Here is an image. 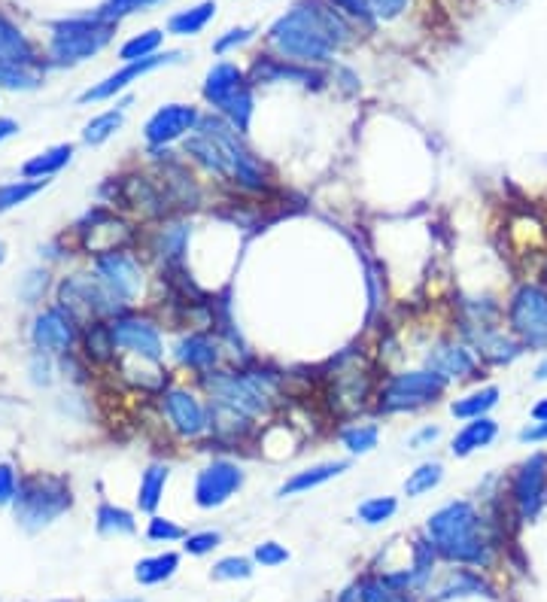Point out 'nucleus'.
<instances>
[{"label": "nucleus", "mask_w": 547, "mask_h": 602, "mask_svg": "<svg viewBox=\"0 0 547 602\" xmlns=\"http://www.w3.org/2000/svg\"><path fill=\"white\" fill-rule=\"evenodd\" d=\"M353 22L344 19L329 0H298L265 34L277 58L323 67L335 61V52L353 40Z\"/></svg>", "instance_id": "nucleus-1"}, {"label": "nucleus", "mask_w": 547, "mask_h": 602, "mask_svg": "<svg viewBox=\"0 0 547 602\" xmlns=\"http://www.w3.org/2000/svg\"><path fill=\"white\" fill-rule=\"evenodd\" d=\"M426 539L438 551V557L462 566L487 569L493 563V530L484 511L475 502L453 499L429 514L426 520Z\"/></svg>", "instance_id": "nucleus-2"}, {"label": "nucleus", "mask_w": 547, "mask_h": 602, "mask_svg": "<svg viewBox=\"0 0 547 602\" xmlns=\"http://www.w3.org/2000/svg\"><path fill=\"white\" fill-rule=\"evenodd\" d=\"M256 86L250 83L247 70L231 64V61H216L201 83V98L210 107V113L222 116L231 122L241 134L250 131L253 113H256Z\"/></svg>", "instance_id": "nucleus-3"}, {"label": "nucleus", "mask_w": 547, "mask_h": 602, "mask_svg": "<svg viewBox=\"0 0 547 602\" xmlns=\"http://www.w3.org/2000/svg\"><path fill=\"white\" fill-rule=\"evenodd\" d=\"M450 390V381L441 378L432 368H411V371H393L380 378L374 411L377 414H414L435 402H441Z\"/></svg>", "instance_id": "nucleus-4"}, {"label": "nucleus", "mask_w": 547, "mask_h": 602, "mask_svg": "<svg viewBox=\"0 0 547 602\" xmlns=\"http://www.w3.org/2000/svg\"><path fill=\"white\" fill-rule=\"evenodd\" d=\"M73 505V490L64 475H28L19 481V493L13 502L16 520L25 530L37 533L55 523Z\"/></svg>", "instance_id": "nucleus-5"}, {"label": "nucleus", "mask_w": 547, "mask_h": 602, "mask_svg": "<svg viewBox=\"0 0 547 602\" xmlns=\"http://www.w3.org/2000/svg\"><path fill=\"white\" fill-rule=\"evenodd\" d=\"M505 326L529 353L547 356V286L520 280L505 301Z\"/></svg>", "instance_id": "nucleus-6"}, {"label": "nucleus", "mask_w": 547, "mask_h": 602, "mask_svg": "<svg viewBox=\"0 0 547 602\" xmlns=\"http://www.w3.org/2000/svg\"><path fill=\"white\" fill-rule=\"evenodd\" d=\"M380 381L374 378V368L362 362V353L347 350L332 359V368L326 374V399L341 414H356L377 396Z\"/></svg>", "instance_id": "nucleus-7"}, {"label": "nucleus", "mask_w": 547, "mask_h": 602, "mask_svg": "<svg viewBox=\"0 0 547 602\" xmlns=\"http://www.w3.org/2000/svg\"><path fill=\"white\" fill-rule=\"evenodd\" d=\"M116 22L95 16H80V19H61L52 22V37H49V58L55 64H76L98 55L110 40H113Z\"/></svg>", "instance_id": "nucleus-8"}, {"label": "nucleus", "mask_w": 547, "mask_h": 602, "mask_svg": "<svg viewBox=\"0 0 547 602\" xmlns=\"http://www.w3.org/2000/svg\"><path fill=\"white\" fill-rule=\"evenodd\" d=\"M159 411L165 426L180 438V441H207L210 438V405L204 390L171 384L159 396Z\"/></svg>", "instance_id": "nucleus-9"}, {"label": "nucleus", "mask_w": 547, "mask_h": 602, "mask_svg": "<svg viewBox=\"0 0 547 602\" xmlns=\"http://www.w3.org/2000/svg\"><path fill=\"white\" fill-rule=\"evenodd\" d=\"M58 308H64L80 326H89L95 320H113L125 314L119 301L101 286V280L92 274H76L61 280L58 286Z\"/></svg>", "instance_id": "nucleus-10"}, {"label": "nucleus", "mask_w": 547, "mask_h": 602, "mask_svg": "<svg viewBox=\"0 0 547 602\" xmlns=\"http://www.w3.org/2000/svg\"><path fill=\"white\" fill-rule=\"evenodd\" d=\"M110 326H113V338L122 359H137L152 368H165V332L159 320L125 311L113 317Z\"/></svg>", "instance_id": "nucleus-11"}, {"label": "nucleus", "mask_w": 547, "mask_h": 602, "mask_svg": "<svg viewBox=\"0 0 547 602\" xmlns=\"http://www.w3.org/2000/svg\"><path fill=\"white\" fill-rule=\"evenodd\" d=\"M92 274L101 280V286L119 301L125 311L140 305L143 289H146V271H143V262L131 250H116V253L95 256Z\"/></svg>", "instance_id": "nucleus-12"}, {"label": "nucleus", "mask_w": 547, "mask_h": 602, "mask_svg": "<svg viewBox=\"0 0 547 602\" xmlns=\"http://www.w3.org/2000/svg\"><path fill=\"white\" fill-rule=\"evenodd\" d=\"M247 484V469L231 460V457H213L207 466L198 469L195 475V487H192V499L201 511H213L222 508L225 502H231Z\"/></svg>", "instance_id": "nucleus-13"}, {"label": "nucleus", "mask_w": 547, "mask_h": 602, "mask_svg": "<svg viewBox=\"0 0 547 602\" xmlns=\"http://www.w3.org/2000/svg\"><path fill=\"white\" fill-rule=\"evenodd\" d=\"M508 502L517 520H532L547 502V454L535 450L508 475Z\"/></svg>", "instance_id": "nucleus-14"}, {"label": "nucleus", "mask_w": 547, "mask_h": 602, "mask_svg": "<svg viewBox=\"0 0 547 602\" xmlns=\"http://www.w3.org/2000/svg\"><path fill=\"white\" fill-rule=\"evenodd\" d=\"M171 359L183 371H189L195 378V384H198V381L207 378V374H213V371H219L225 365V350H222V341L216 338V332L186 329L171 344Z\"/></svg>", "instance_id": "nucleus-15"}, {"label": "nucleus", "mask_w": 547, "mask_h": 602, "mask_svg": "<svg viewBox=\"0 0 547 602\" xmlns=\"http://www.w3.org/2000/svg\"><path fill=\"white\" fill-rule=\"evenodd\" d=\"M426 368L438 371L450 384L456 381H478L484 378V362L462 338H441L426 353Z\"/></svg>", "instance_id": "nucleus-16"}, {"label": "nucleus", "mask_w": 547, "mask_h": 602, "mask_svg": "<svg viewBox=\"0 0 547 602\" xmlns=\"http://www.w3.org/2000/svg\"><path fill=\"white\" fill-rule=\"evenodd\" d=\"M201 110L195 104H165L155 110L146 125H143V140L146 146H174V143H183L201 122Z\"/></svg>", "instance_id": "nucleus-17"}, {"label": "nucleus", "mask_w": 547, "mask_h": 602, "mask_svg": "<svg viewBox=\"0 0 547 602\" xmlns=\"http://www.w3.org/2000/svg\"><path fill=\"white\" fill-rule=\"evenodd\" d=\"M247 77L253 86H277V83H298V86H314L320 89L326 83V77L317 70V67H304V64H295V61H286V58H277L274 52H265V55H256V61L250 64Z\"/></svg>", "instance_id": "nucleus-18"}, {"label": "nucleus", "mask_w": 547, "mask_h": 602, "mask_svg": "<svg viewBox=\"0 0 547 602\" xmlns=\"http://www.w3.org/2000/svg\"><path fill=\"white\" fill-rule=\"evenodd\" d=\"M76 326L80 323H76L64 308H49V311L34 317L31 341L37 350H43L49 356H67L76 344V335H80Z\"/></svg>", "instance_id": "nucleus-19"}, {"label": "nucleus", "mask_w": 547, "mask_h": 602, "mask_svg": "<svg viewBox=\"0 0 547 602\" xmlns=\"http://www.w3.org/2000/svg\"><path fill=\"white\" fill-rule=\"evenodd\" d=\"M183 58V52H159V55H149V58H143V61H131V64H125L122 70H116V73H110V77L104 80V83H98V86H92V89H86L83 95H80V104H98V101H110V98H116L119 92H125L131 83H137L143 73H152V70H159V67H165V64H174V61H180Z\"/></svg>", "instance_id": "nucleus-20"}, {"label": "nucleus", "mask_w": 547, "mask_h": 602, "mask_svg": "<svg viewBox=\"0 0 547 602\" xmlns=\"http://www.w3.org/2000/svg\"><path fill=\"white\" fill-rule=\"evenodd\" d=\"M189 238H192V225L183 216H165L159 222V229L152 232L149 250L159 259L162 271L183 268L186 253H189Z\"/></svg>", "instance_id": "nucleus-21"}, {"label": "nucleus", "mask_w": 547, "mask_h": 602, "mask_svg": "<svg viewBox=\"0 0 547 602\" xmlns=\"http://www.w3.org/2000/svg\"><path fill=\"white\" fill-rule=\"evenodd\" d=\"M83 247L89 250V256H104V253H116V250H128L134 241L131 225H125L116 216L107 213H95L92 225H83Z\"/></svg>", "instance_id": "nucleus-22"}, {"label": "nucleus", "mask_w": 547, "mask_h": 602, "mask_svg": "<svg viewBox=\"0 0 547 602\" xmlns=\"http://www.w3.org/2000/svg\"><path fill=\"white\" fill-rule=\"evenodd\" d=\"M347 469H350V460H326V463L304 466V469L292 472V475H289V478L280 484L277 496H280V499H289V496L310 493V490H317V487H323V484H329V481L341 478Z\"/></svg>", "instance_id": "nucleus-23"}, {"label": "nucleus", "mask_w": 547, "mask_h": 602, "mask_svg": "<svg viewBox=\"0 0 547 602\" xmlns=\"http://www.w3.org/2000/svg\"><path fill=\"white\" fill-rule=\"evenodd\" d=\"M496 438H499V423H496L490 414H487V417H478V420H465V423L456 429V435L450 438V454H453L456 460H465V457L478 454V450L490 447Z\"/></svg>", "instance_id": "nucleus-24"}, {"label": "nucleus", "mask_w": 547, "mask_h": 602, "mask_svg": "<svg viewBox=\"0 0 547 602\" xmlns=\"http://www.w3.org/2000/svg\"><path fill=\"white\" fill-rule=\"evenodd\" d=\"M499 399H502V390L496 384H481L475 390L462 393L459 399H453L450 402V414L456 420H462V423L465 420H478V417H487L499 405Z\"/></svg>", "instance_id": "nucleus-25"}, {"label": "nucleus", "mask_w": 547, "mask_h": 602, "mask_svg": "<svg viewBox=\"0 0 547 602\" xmlns=\"http://www.w3.org/2000/svg\"><path fill=\"white\" fill-rule=\"evenodd\" d=\"M34 61H37V52L28 43V37L7 16H0V64L25 67L28 70Z\"/></svg>", "instance_id": "nucleus-26"}, {"label": "nucleus", "mask_w": 547, "mask_h": 602, "mask_svg": "<svg viewBox=\"0 0 547 602\" xmlns=\"http://www.w3.org/2000/svg\"><path fill=\"white\" fill-rule=\"evenodd\" d=\"M168 481H171V466L168 463H149L146 466V472L140 475V487H137V508L143 514L159 511Z\"/></svg>", "instance_id": "nucleus-27"}, {"label": "nucleus", "mask_w": 547, "mask_h": 602, "mask_svg": "<svg viewBox=\"0 0 547 602\" xmlns=\"http://www.w3.org/2000/svg\"><path fill=\"white\" fill-rule=\"evenodd\" d=\"M73 159V146L70 143H58V146H49L43 153H37L34 159H28L22 165V177L25 180H49L55 177L58 171H64Z\"/></svg>", "instance_id": "nucleus-28"}, {"label": "nucleus", "mask_w": 547, "mask_h": 602, "mask_svg": "<svg viewBox=\"0 0 547 602\" xmlns=\"http://www.w3.org/2000/svg\"><path fill=\"white\" fill-rule=\"evenodd\" d=\"M338 441L350 457H365L380 444V426L374 420H350L338 429Z\"/></svg>", "instance_id": "nucleus-29"}, {"label": "nucleus", "mask_w": 547, "mask_h": 602, "mask_svg": "<svg viewBox=\"0 0 547 602\" xmlns=\"http://www.w3.org/2000/svg\"><path fill=\"white\" fill-rule=\"evenodd\" d=\"M83 350H86V359L98 365H107L116 359L119 347H116L110 320H95L83 329Z\"/></svg>", "instance_id": "nucleus-30"}, {"label": "nucleus", "mask_w": 547, "mask_h": 602, "mask_svg": "<svg viewBox=\"0 0 547 602\" xmlns=\"http://www.w3.org/2000/svg\"><path fill=\"white\" fill-rule=\"evenodd\" d=\"M95 526L98 533L107 539H119V536H134L137 533V520L128 508H119L107 499L98 502V514H95Z\"/></svg>", "instance_id": "nucleus-31"}, {"label": "nucleus", "mask_w": 547, "mask_h": 602, "mask_svg": "<svg viewBox=\"0 0 547 602\" xmlns=\"http://www.w3.org/2000/svg\"><path fill=\"white\" fill-rule=\"evenodd\" d=\"M216 16V4L213 0H201V4L189 7V10H180L168 19V31L177 34V37H195L201 34Z\"/></svg>", "instance_id": "nucleus-32"}, {"label": "nucleus", "mask_w": 547, "mask_h": 602, "mask_svg": "<svg viewBox=\"0 0 547 602\" xmlns=\"http://www.w3.org/2000/svg\"><path fill=\"white\" fill-rule=\"evenodd\" d=\"M441 481H444V463L441 460H423L414 472H408L402 490H405L408 499H420V496L438 490Z\"/></svg>", "instance_id": "nucleus-33"}, {"label": "nucleus", "mask_w": 547, "mask_h": 602, "mask_svg": "<svg viewBox=\"0 0 547 602\" xmlns=\"http://www.w3.org/2000/svg\"><path fill=\"white\" fill-rule=\"evenodd\" d=\"M177 569H180V554H174V551H165V554H155V557H146V560H140V563L134 566V578H137L140 584L152 587V584H162V581H168V578H171Z\"/></svg>", "instance_id": "nucleus-34"}, {"label": "nucleus", "mask_w": 547, "mask_h": 602, "mask_svg": "<svg viewBox=\"0 0 547 602\" xmlns=\"http://www.w3.org/2000/svg\"><path fill=\"white\" fill-rule=\"evenodd\" d=\"M46 186H49V180H13V183H4V186H0V213H10V210L28 204Z\"/></svg>", "instance_id": "nucleus-35"}, {"label": "nucleus", "mask_w": 547, "mask_h": 602, "mask_svg": "<svg viewBox=\"0 0 547 602\" xmlns=\"http://www.w3.org/2000/svg\"><path fill=\"white\" fill-rule=\"evenodd\" d=\"M122 125H125V110L98 113V116L83 128V143H86V146H101V143H107Z\"/></svg>", "instance_id": "nucleus-36"}, {"label": "nucleus", "mask_w": 547, "mask_h": 602, "mask_svg": "<svg viewBox=\"0 0 547 602\" xmlns=\"http://www.w3.org/2000/svg\"><path fill=\"white\" fill-rule=\"evenodd\" d=\"M399 511V499L396 496H368L365 502H359L356 508V520L365 526H380L386 520H393Z\"/></svg>", "instance_id": "nucleus-37"}, {"label": "nucleus", "mask_w": 547, "mask_h": 602, "mask_svg": "<svg viewBox=\"0 0 547 602\" xmlns=\"http://www.w3.org/2000/svg\"><path fill=\"white\" fill-rule=\"evenodd\" d=\"M162 43H165V34H162L159 28L143 31V34L131 37V40L119 49V58H122L125 64H131V61H143V58H149V55H159Z\"/></svg>", "instance_id": "nucleus-38"}, {"label": "nucleus", "mask_w": 547, "mask_h": 602, "mask_svg": "<svg viewBox=\"0 0 547 602\" xmlns=\"http://www.w3.org/2000/svg\"><path fill=\"white\" fill-rule=\"evenodd\" d=\"M189 533L183 530L180 523L162 517V514H149V523H146V539L149 542H159V545H171V542H183Z\"/></svg>", "instance_id": "nucleus-39"}, {"label": "nucleus", "mask_w": 547, "mask_h": 602, "mask_svg": "<svg viewBox=\"0 0 547 602\" xmlns=\"http://www.w3.org/2000/svg\"><path fill=\"white\" fill-rule=\"evenodd\" d=\"M210 575L216 581H247L253 575V560L250 557H222L219 563H213Z\"/></svg>", "instance_id": "nucleus-40"}, {"label": "nucleus", "mask_w": 547, "mask_h": 602, "mask_svg": "<svg viewBox=\"0 0 547 602\" xmlns=\"http://www.w3.org/2000/svg\"><path fill=\"white\" fill-rule=\"evenodd\" d=\"M329 4H332L344 19H350L353 25H362V28H374V25H377L368 0H329Z\"/></svg>", "instance_id": "nucleus-41"}, {"label": "nucleus", "mask_w": 547, "mask_h": 602, "mask_svg": "<svg viewBox=\"0 0 547 602\" xmlns=\"http://www.w3.org/2000/svg\"><path fill=\"white\" fill-rule=\"evenodd\" d=\"M222 545V533L219 530H198V533H189L183 539V551L189 557H207L213 554L216 548Z\"/></svg>", "instance_id": "nucleus-42"}, {"label": "nucleus", "mask_w": 547, "mask_h": 602, "mask_svg": "<svg viewBox=\"0 0 547 602\" xmlns=\"http://www.w3.org/2000/svg\"><path fill=\"white\" fill-rule=\"evenodd\" d=\"M40 77L25 67H10V64H0V89H37Z\"/></svg>", "instance_id": "nucleus-43"}, {"label": "nucleus", "mask_w": 547, "mask_h": 602, "mask_svg": "<svg viewBox=\"0 0 547 602\" xmlns=\"http://www.w3.org/2000/svg\"><path fill=\"white\" fill-rule=\"evenodd\" d=\"M155 4H162V0H107V4L98 10V16L107 19V22H119L128 13H137V10H146V7H155Z\"/></svg>", "instance_id": "nucleus-44"}, {"label": "nucleus", "mask_w": 547, "mask_h": 602, "mask_svg": "<svg viewBox=\"0 0 547 602\" xmlns=\"http://www.w3.org/2000/svg\"><path fill=\"white\" fill-rule=\"evenodd\" d=\"M286 560H289V551H286V545H280V542H262V545H256V551H253V563H259V566H265V569L283 566Z\"/></svg>", "instance_id": "nucleus-45"}, {"label": "nucleus", "mask_w": 547, "mask_h": 602, "mask_svg": "<svg viewBox=\"0 0 547 602\" xmlns=\"http://www.w3.org/2000/svg\"><path fill=\"white\" fill-rule=\"evenodd\" d=\"M19 481H22V478H19V472H16L13 463H0V508L16 502Z\"/></svg>", "instance_id": "nucleus-46"}, {"label": "nucleus", "mask_w": 547, "mask_h": 602, "mask_svg": "<svg viewBox=\"0 0 547 602\" xmlns=\"http://www.w3.org/2000/svg\"><path fill=\"white\" fill-rule=\"evenodd\" d=\"M253 28H231V31H225L222 37H216V43H213V52L216 55H228L231 49H238V46H244V43H250L253 40Z\"/></svg>", "instance_id": "nucleus-47"}, {"label": "nucleus", "mask_w": 547, "mask_h": 602, "mask_svg": "<svg viewBox=\"0 0 547 602\" xmlns=\"http://www.w3.org/2000/svg\"><path fill=\"white\" fill-rule=\"evenodd\" d=\"M374 22H393L408 10V0H368Z\"/></svg>", "instance_id": "nucleus-48"}, {"label": "nucleus", "mask_w": 547, "mask_h": 602, "mask_svg": "<svg viewBox=\"0 0 547 602\" xmlns=\"http://www.w3.org/2000/svg\"><path fill=\"white\" fill-rule=\"evenodd\" d=\"M441 438V426H420L411 438H408V444H411V450H426V447H432L435 441Z\"/></svg>", "instance_id": "nucleus-49"}, {"label": "nucleus", "mask_w": 547, "mask_h": 602, "mask_svg": "<svg viewBox=\"0 0 547 602\" xmlns=\"http://www.w3.org/2000/svg\"><path fill=\"white\" fill-rule=\"evenodd\" d=\"M517 441L520 444H544L547 441V420H535V423L523 426L517 432Z\"/></svg>", "instance_id": "nucleus-50"}, {"label": "nucleus", "mask_w": 547, "mask_h": 602, "mask_svg": "<svg viewBox=\"0 0 547 602\" xmlns=\"http://www.w3.org/2000/svg\"><path fill=\"white\" fill-rule=\"evenodd\" d=\"M19 131V122L16 119H7V116H0V143L4 140H10L13 134Z\"/></svg>", "instance_id": "nucleus-51"}, {"label": "nucleus", "mask_w": 547, "mask_h": 602, "mask_svg": "<svg viewBox=\"0 0 547 602\" xmlns=\"http://www.w3.org/2000/svg\"><path fill=\"white\" fill-rule=\"evenodd\" d=\"M529 414H532V420H547V396H544V399H538V402L532 405V411H529Z\"/></svg>", "instance_id": "nucleus-52"}, {"label": "nucleus", "mask_w": 547, "mask_h": 602, "mask_svg": "<svg viewBox=\"0 0 547 602\" xmlns=\"http://www.w3.org/2000/svg\"><path fill=\"white\" fill-rule=\"evenodd\" d=\"M532 378H535L538 384H544V381H547V356H544V359H541V362L535 365V371H532Z\"/></svg>", "instance_id": "nucleus-53"}, {"label": "nucleus", "mask_w": 547, "mask_h": 602, "mask_svg": "<svg viewBox=\"0 0 547 602\" xmlns=\"http://www.w3.org/2000/svg\"><path fill=\"white\" fill-rule=\"evenodd\" d=\"M544 286H547V256H544V262H541V277H538Z\"/></svg>", "instance_id": "nucleus-54"}, {"label": "nucleus", "mask_w": 547, "mask_h": 602, "mask_svg": "<svg viewBox=\"0 0 547 602\" xmlns=\"http://www.w3.org/2000/svg\"><path fill=\"white\" fill-rule=\"evenodd\" d=\"M0 262H4V244H0Z\"/></svg>", "instance_id": "nucleus-55"}, {"label": "nucleus", "mask_w": 547, "mask_h": 602, "mask_svg": "<svg viewBox=\"0 0 547 602\" xmlns=\"http://www.w3.org/2000/svg\"><path fill=\"white\" fill-rule=\"evenodd\" d=\"M119 602H140V599H119Z\"/></svg>", "instance_id": "nucleus-56"}]
</instances>
